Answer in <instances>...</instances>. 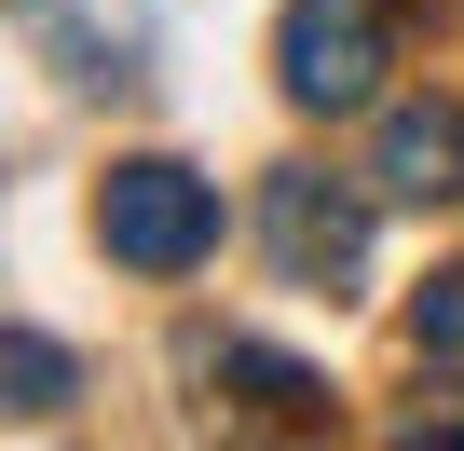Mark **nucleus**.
<instances>
[{
  "label": "nucleus",
  "mask_w": 464,
  "mask_h": 451,
  "mask_svg": "<svg viewBox=\"0 0 464 451\" xmlns=\"http://www.w3.org/2000/svg\"><path fill=\"white\" fill-rule=\"evenodd\" d=\"M96 233H110L123 274H191V260L218 247V191H205L191 164L137 151V164H110V191H96Z\"/></svg>",
  "instance_id": "obj_1"
},
{
  "label": "nucleus",
  "mask_w": 464,
  "mask_h": 451,
  "mask_svg": "<svg viewBox=\"0 0 464 451\" xmlns=\"http://www.w3.org/2000/svg\"><path fill=\"white\" fill-rule=\"evenodd\" d=\"M274 69L301 110H369L382 96V0H287Z\"/></svg>",
  "instance_id": "obj_2"
},
{
  "label": "nucleus",
  "mask_w": 464,
  "mask_h": 451,
  "mask_svg": "<svg viewBox=\"0 0 464 451\" xmlns=\"http://www.w3.org/2000/svg\"><path fill=\"white\" fill-rule=\"evenodd\" d=\"M232 383H260L274 424H314V369H287V356H232Z\"/></svg>",
  "instance_id": "obj_7"
},
{
  "label": "nucleus",
  "mask_w": 464,
  "mask_h": 451,
  "mask_svg": "<svg viewBox=\"0 0 464 451\" xmlns=\"http://www.w3.org/2000/svg\"><path fill=\"white\" fill-rule=\"evenodd\" d=\"M0 397H14V410H69V356L42 328H14V342H0Z\"/></svg>",
  "instance_id": "obj_5"
},
{
  "label": "nucleus",
  "mask_w": 464,
  "mask_h": 451,
  "mask_svg": "<svg viewBox=\"0 0 464 451\" xmlns=\"http://www.w3.org/2000/svg\"><path fill=\"white\" fill-rule=\"evenodd\" d=\"M260 233H274V260H287L301 288H355V260H369V205H355L342 178L287 164V178L260 191Z\"/></svg>",
  "instance_id": "obj_3"
},
{
  "label": "nucleus",
  "mask_w": 464,
  "mask_h": 451,
  "mask_svg": "<svg viewBox=\"0 0 464 451\" xmlns=\"http://www.w3.org/2000/svg\"><path fill=\"white\" fill-rule=\"evenodd\" d=\"M410 342H423V369H464V260L410 301Z\"/></svg>",
  "instance_id": "obj_6"
},
{
  "label": "nucleus",
  "mask_w": 464,
  "mask_h": 451,
  "mask_svg": "<svg viewBox=\"0 0 464 451\" xmlns=\"http://www.w3.org/2000/svg\"><path fill=\"white\" fill-rule=\"evenodd\" d=\"M369 191H382V205H450V191H464V110H437V96L382 110V137H369Z\"/></svg>",
  "instance_id": "obj_4"
}]
</instances>
